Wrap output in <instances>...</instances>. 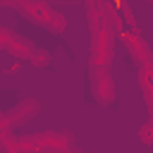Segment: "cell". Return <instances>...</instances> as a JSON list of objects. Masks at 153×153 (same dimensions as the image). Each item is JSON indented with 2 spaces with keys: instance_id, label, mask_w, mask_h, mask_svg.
<instances>
[{
  "instance_id": "cell-3",
  "label": "cell",
  "mask_w": 153,
  "mask_h": 153,
  "mask_svg": "<svg viewBox=\"0 0 153 153\" xmlns=\"http://www.w3.org/2000/svg\"><path fill=\"white\" fill-rule=\"evenodd\" d=\"M17 12L24 14L29 22L45 26V29L53 31V33H62V31L67 29V19H65V14L57 12L53 5H48V2H43V0H26Z\"/></svg>"
},
{
  "instance_id": "cell-10",
  "label": "cell",
  "mask_w": 153,
  "mask_h": 153,
  "mask_svg": "<svg viewBox=\"0 0 153 153\" xmlns=\"http://www.w3.org/2000/svg\"><path fill=\"white\" fill-rule=\"evenodd\" d=\"M48 62H50V53L43 50V48H36V53H33V57H31V65H33V67H45Z\"/></svg>"
},
{
  "instance_id": "cell-9",
  "label": "cell",
  "mask_w": 153,
  "mask_h": 153,
  "mask_svg": "<svg viewBox=\"0 0 153 153\" xmlns=\"http://www.w3.org/2000/svg\"><path fill=\"white\" fill-rule=\"evenodd\" d=\"M139 139H141V143L153 146V117H148V122H143L139 127Z\"/></svg>"
},
{
  "instance_id": "cell-6",
  "label": "cell",
  "mask_w": 153,
  "mask_h": 153,
  "mask_svg": "<svg viewBox=\"0 0 153 153\" xmlns=\"http://www.w3.org/2000/svg\"><path fill=\"white\" fill-rule=\"evenodd\" d=\"M0 48H2L5 53H10L12 57H17V60H31L33 53H36V45H33L31 41L22 38L19 33H14V31L7 29V26L0 29Z\"/></svg>"
},
{
  "instance_id": "cell-11",
  "label": "cell",
  "mask_w": 153,
  "mask_h": 153,
  "mask_svg": "<svg viewBox=\"0 0 153 153\" xmlns=\"http://www.w3.org/2000/svg\"><path fill=\"white\" fill-rule=\"evenodd\" d=\"M24 2H26V0H0V5H5V7H14V10H19Z\"/></svg>"
},
{
  "instance_id": "cell-4",
  "label": "cell",
  "mask_w": 153,
  "mask_h": 153,
  "mask_svg": "<svg viewBox=\"0 0 153 153\" xmlns=\"http://www.w3.org/2000/svg\"><path fill=\"white\" fill-rule=\"evenodd\" d=\"M115 29L110 22L91 31V60L88 69H110L112 67V43H115Z\"/></svg>"
},
{
  "instance_id": "cell-2",
  "label": "cell",
  "mask_w": 153,
  "mask_h": 153,
  "mask_svg": "<svg viewBox=\"0 0 153 153\" xmlns=\"http://www.w3.org/2000/svg\"><path fill=\"white\" fill-rule=\"evenodd\" d=\"M120 14H122V26H120L117 38L124 43V48H127V53L134 57L136 67H141V65H146V62H153V55H151L146 41L141 38V33H139V29H136L131 7H129L127 12H120Z\"/></svg>"
},
{
  "instance_id": "cell-13",
  "label": "cell",
  "mask_w": 153,
  "mask_h": 153,
  "mask_svg": "<svg viewBox=\"0 0 153 153\" xmlns=\"http://www.w3.org/2000/svg\"><path fill=\"white\" fill-rule=\"evenodd\" d=\"M146 2H153V0H146Z\"/></svg>"
},
{
  "instance_id": "cell-12",
  "label": "cell",
  "mask_w": 153,
  "mask_h": 153,
  "mask_svg": "<svg viewBox=\"0 0 153 153\" xmlns=\"http://www.w3.org/2000/svg\"><path fill=\"white\" fill-rule=\"evenodd\" d=\"M67 153H86V151H81V148H76V146H72V148H69Z\"/></svg>"
},
{
  "instance_id": "cell-8",
  "label": "cell",
  "mask_w": 153,
  "mask_h": 153,
  "mask_svg": "<svg viewBox=\"0 0 153 153\" xmlns=\"http://www.w3.org/2000/svg\"><path fill=\"white\" fill-rule=\"evenodd\" d=\"M139 88H141L143 100L148 105V112L153 117V62H146L139 67Z\"/></svg>"
},
{
  "instance_id": "cell-5",
  "label": "cell",
  "mask_w": 153,
  "mask_h": 153,
  "mask_svg": "<svg viewBox=\"0 0 153 153\" xmlns=\"http://www.w3.org/2000/svg\"><path fill=\"white\" fill-rule=\"evenodd\" d=\"M38 110H41V105L36 98H24L17 108H12L10 112H5L0 117V136H7V134H12L14 127L26 124L33 115H38Z\"/></svg>"
},
{
  "instance_id": "cell-1",
  "label": "cell",
  "mask_w": 153,
  "mask_h": 153,
  "mask_svg": "<svg viewBox=\"0 0 153 153\" xmlns=\"http://www.w3.org/2000/svg\"><path fill=\"white\" fill-rule=\"evenodd\" d=\"M14 146L24 153H67L74 146L72 131H36L29 136H12Z\"/></svg>"
},
{
  "instance_id": "cell-7",
  "label": "cell",
  "mask_w": 153,
  "mask_h": 153,
  "mask_svg": "<svg viewBox=\"0 0 153 153\" xmlns=\"http://www.w3.org/2000/svg\"><path fill=\"white\" fill-rule=\"evenodd\" d=\"M91 88L100 105H110L115 100V81L110 69H91Z\"/></svg>"
}]
</instances>
